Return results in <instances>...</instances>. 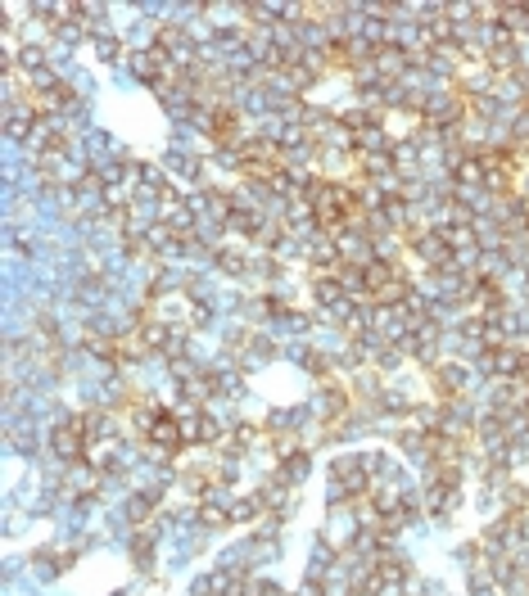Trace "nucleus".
Segmentation results:
<instances>
[{
    "mask_svg": "<svg viewBox=\"0 0 529 596\" xmlns=\"http://www.w3.org/2000/svg\"><path fill=\"white\" fill-rule=\"evenodd\" d=\"M95 59H100V64H118V59H122V45L113 41V36H109V41H104V36H95Z\"/></svg>",
    "mask_w": 529,
    "mask_h": 596,
    "instance_id": "nucleus-1",
    "label": "nucleus"
}]
</instances>
